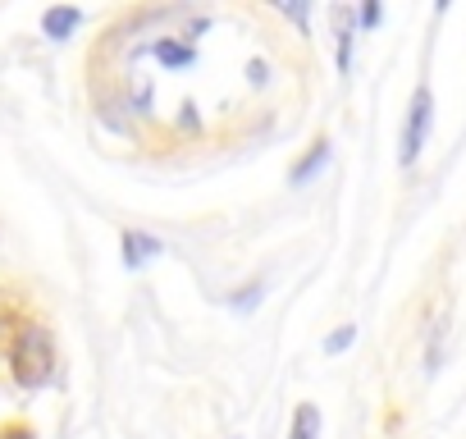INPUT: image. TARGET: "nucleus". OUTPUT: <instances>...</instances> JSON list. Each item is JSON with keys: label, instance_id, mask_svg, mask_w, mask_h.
I'll use <instances>...</instances> for the list:
<instances>
[{"label": "nucleus", "instance_id": "1", "mask_svg": "<svg viewBox=\"0 0 466 439\" xmlns=\"http://www.w3.org/2000/svg\"><path fill=\"white\" fill-rule=\"evenodd\" d=\"M56 339H51V330L46 325H37V321H28V325H19V334H15V343H10V371H15V380H19V389H46L51 380H56Z\"/></svg>", "mask_w": 466, "mask_h": 439}, {"label": "nucleus", "instance_id": "2", "mask_svg": "<svg viewBox=\"0 0 466 439\" xmlns=\"http://www.w3.org/2000/svg\"><path fill=\"white\" fill-rule=\"evenodd\" d=\"M430 124H434V92H430V83H420L416 92H411V101H407V119H402V138H398V160H402V169H411L416 160H420V151H425V142H430Z\"/></svg>", "mask_w": 466, "mask_h": 439}, {"label": "nucleus", "instance_id": "3", "mask_svg": "<svg viewBox=\"0 0 466 439\" xmlns=\"http://www.w3.org/2000/svg\"><path fill=\"white\" fill-rule=\"evenodd\" d=\"M142 56H151L165 74H183V69H192L201 56H197V46L187 42V37H178V33H160V37H151L147 46H133V60H142Z\"/></svg>", "mask_w": 466, "mask_h": 439}, {"label": "nucleus", "instance_id": "4", "mask_svg": "<svg viewBox=\"0 0 466 439\" xmlns=\"http://www.w3.org/2000/svg\"><path fill=\"white\" fill-rule=\"evenodd\" d=\"M96 119L110 133H119V138H137V115H133V106H128L124 92H101L96 97Z\"/></svg>", "mask_w": 466, "mask_h": 439}, {"label": "nucleus", "instance_id": "5", "mask_svg": "<svg viewBox=\"0 0 466 439\" xmlns=\"http://www.w3.org/2000/svg\"><path fill=\"white\" fill-rule=\"evenodd\" d=\"M329 160H334V142L329 138H316L298 160H293V169H289V183L293 188H307V183H316L325 169H329Z\"/></svg>", "mask_w": 466, "mask_h": 439}, {"label": "nucleus", "instance_id": "6", "mask_svg": "<svg viewBox=\"0 0 466 439\" xmlns=\"http://www.w3.org/2000/svg\"><path fill=\"white\" fill-rule=\"evenodd\" d=\"M329 19H334V65H339V74L348 78V74H352V42H357V10L334 5Z\"/></svg>", "mask_w": 466, "mask_h": 439}, {"label": "nucleus", "instance_id": "7", "mask_svg": "<svg viewBox=\"0 0 466 439\" xmlns=\"http://www.w3.org/2000/svg\"><path fill=\"white\" fill-rule=\"evenodd\" d=\"M119 252H124V266H128V271H142V266H151L156 257H165V243H160L156 234H147V230H124V234H119Z\"/></svg>", "mask_w": 466, "mask_h": 439}, {"label": "nucleus", "instance_id": "8", "mask_svg": "<svg viewBox=\"0 0 466 439\" xmlns=\"http://www.w3.org/2000/svg\"><path fill=\"white\" fill-rule=\"evenodd\" d=\"M78 24H83V10H78V5H51V10L42 15V33H46L51 42L74 37V33H78Z\"/></svg>", "mask_w": 466, "mask_h": 439}, {"label": "nucleus", "instance_id": "9", "mask_svg": "<svg viewBox=\"0 0 466 439\" xmlns=\"http://www.w3.org/2000/svg\"><path fill=\"white\" fill-rule=\"evenodd\" d=\"M325 421H320V407L316 403H298L293 421H289V439H320Z\"/></svg>", "mask_w": 466, "mask_h": 439}, {"label": "nucleus", "instance_id": "10", "mask_svg": "<svg viewBox=\"0 0 466 439\" xmlns=\"http://www.w3.org/2000/svg\"><path fill=\"white\" fill-rule=\"evenodd\" d=\"M261 298H266V284L252 280V284H243V289H233V293H228V307L238 311V316H252V311L261 307Z\"/></svg>", "mask_w": 466, "mask_h": 439}, {"label": "nucleus", "instance_id": "11", "mask_svg": "<svg viewBox=\"0 0 466 439\" xmlns=\"http://www.w3.org/2000/svg\"><path fill=\"white\" fill-rule=\"evenodd\" d=\"M275 10H279L284 19H293V24L307 33V19H311V0H275Z\"/></svg>", "mask_w": 466, "mask_h": 439}, {"label": "nucleus", "instance_id": "12", "mask_svg": "<svg viewBox=\"0 0 466 439\" xmlns=\"http://www.w3.org/2000/svg\"><path fill=\"white\" fill-rule=\"evenodd\" d=\"M352 343H357V325H339V330L325 339V352H329V357H343Z\"/></svg>", "mask_w": 466, "mask_h": 439}, {"label": "nucleus", "instance_id": "13", "mask_svg": "<svg viewBox=\"0 0 466 439\" xmlns=\"http://www.w3.org/2000/svg\"><path fill=\"white\" fill-rule=\"evenodd\" d=\"M384 19V5L380 0H366V5H357V33H375Z\"/></svg>", "mask_w": 466, "mask_h": 439}, {"label": "nucleus", "instance_id": "14", "mask_svg": "<svg viewBox=\"0 0 466 439\" xmlns=\"http://www.w3.org/2000/svg\"><path fill=\"white\" fill-rule=\"evenodd\" d=\"M443 334H448V325L439 321V325H434V339H430V348H425V371H430V375H434L439 362H443Z\"/></svg>", "mask_w": 466, "mask_h": 439}, {"label": "nucleus", "instance_id": "15", "mask_svg": "<svg viewBox=\"0 0 466 439\" xmlns=\"http://www.w3.org/2000/svg\"><path fill=\"white\" fill-rule=\"evenodd\" d=\"M248 83H252V87H270V60L252 56V60H248Z\"/></svg>", "mask_w": 466, "mask_h": 439}, {"label": "nucleus", "instance_id": "16", "mask_svg": "<svg viewBox=\"0 0 466 439\" xmlns=\"http://www.w3.org/2000/svg\"><path fill=\"white\" fill-rule=\"evenodd\" d=\"M178 128H183V133H201V115H197V106H192V101L178 110Z\"/></svg>", "mask_w": 466, "mask_h": 439}, {"label": "nucleus", "instance_id": "17", "mask_svg": "<svg viewBox=\"0 0 466 439\" xmlns=\"http://www.w3.org/2000/svg\"><path fill=\"white\" fill-rule=\"evenodd\" d=\"M0 439H37L28 425H10V430H0Z\"/></svg>", "mask_w": 466, "mask_h": 439}]
</instances>
